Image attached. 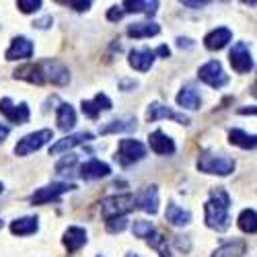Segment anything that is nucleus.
Here are the masks:
<instances>
[{
  "label": "nucleus",
  "instance_id": "37998d69",
  "mask_svg": "<svg viewBox=\"0 0 257 257\" xmlns=\"http://www.w3.org/2000/svg\"><path fill=\"white\" fill-rule=\"evenodd\" d=\"M208 3H189V0H185L183 7H191V9H200V7H206Z\"/></svg>",
  "mask_w": 257,
  "mask_h": 257
},
{
  "label": "nucleus",
  "instance_id": "49530a36",
  "mask_svg": "<svg viewBox=\"0 0 257 257\" xmlns=\"http://www.w3.org/2000/svg\"><path fill=\"white\" fill-rule=\"evenodd\" d=\"M0 228H3V220H0Z\"/></svg>",
  "mask_w": 257,
  "mask_h": 257
},
{
  "label": "nucleus",
  "instance_id": "0eeeda50",
  "mask_svg": "<svg viewBox=\"0 0 257 257\" xmlns=\"http://www.w3.org/2000/svg\"><path fill=\"white\" fill-rule=\"evenodd\" d=\"M198 76H200L202 82H206L208 87H212V89H220V87H224V84L228 82V76L224 74L222 64L218 60L206 62L204 66L198 70Z\"/></svg>",
  "mask_w": 257,
  "mask_h": 257
},
{
  "label": "nucleus",
  "instance_id": "393cba45",
  "mask_svg": "<svg viewBox=\"0 0 257 257\" xmlns=\"http://www.w3.org/2000/svg\"><path fill=\"white\" fill-rule=\"evenodd\" d=\"M245 251H247L245 241H241V239H232V241L220 245L216 251L212 253V257H241V255H245Z\"/></svg>",
  "mask_w": 257,
  "mask_h": 257
},
{
  "label": "nucleus",
  "instance_id": "c756f323",
  "mask_svg": "<svg viewBox=\"0 0 257 257\" xmlns=\"http://www.w3.org/2000/svg\"><path fill=\"white\" fill-rule=\"evenodd\" d=\"M136 130V119L127 117V119H113L105 127H101V134H115V132H132Z\"/></svg>",
  "mask_w": 257,
  "mask_h": 257
},
{
  "label": "nucleus",
  "instance_id": "4be33fe9",
  "mask_svg": "<svg viewBox=\"0 0 257 257\" xmlns=\"http://www.w3.org/2000/svg\"><path fill=\"white\" fill-rule=\"evenodd\" d=\"M37 222H39V220H37L35 216L17 218V220H13V224H11V232H13V234H19V237H27V234L37 232V228H39Z\"/></svg>",
  "mask_w": 257,
  "mask_h": 257
},
{
  "label": "nucleus",
  "instance_id": "f8f14e48",
  "mask_svg": "<svg viewBox=\"0 0 257 257\" xmlns=\"http://www.w3.org/2000/svg\"><path fill=\"white\" fill-rule=\"evenodd\" d=\"M163 117H169V119H173L177 123H183V125H189V117L183 115V113H177L173 109H169L167 105L163 103H153L151 107H148V111H146V119L148 121H157V119H163Z\"/></svg>",
  "mask_w": 257,
  "mask_h": 257
},
{
  "label": "nucleus",
  "instance_id": "cd10ccee",
  "mask_svg": "<svg viewBox=\"0 0 257 257\" xmlns=\"http://www.w3.org/2000/svg\"><path fill=\"white\" fill-rule=\"evenodd\" d=\"M159 33H161V27L157 23H132L130 27H127V35L136 37V39L153 37V35H159Z\"/></svg>",
  "mask_w": 257,
  "mask_h": 257
},
{
  "label": "nucleus",
  "instance_id": "ddd939ff",
  "mask_svg": "<svg viewBox=\"0 0 257 257\" xmlns=\"http://www.w3.org/2000/svg\"><path fill=\"white\" fill-rule=\"evenodd\" d=\"M111 173V167L107 165V163H101L97 159H91L87 161L82 167H80V177L84 181H95V179H103Z\"/></svg>",
  "mask_w": 257,
  "mask_h": 257
},
{
  "label": "nucleus",
  "instance_id": "a18cd8bd",
  "mask_svg": "<svg viewBox=\"0 0 257 257\" xmlns=\"http://www.w3.org/2000/svg\"><path fill=\"white\" fill-rule=\"evenodd\" d=\"M0 194H3V183H0Z\"/></svg>",
  "mask_w": 257,
  "mask_h": 257
},
{
  "label": "nucleus",
  "instance_id": "c03bdc74",
  "mask_svg": "<svg viewBox=\"0 0 257 257\" xmlns=\"http://www.w3.org/2000/svg\"><path fill=\"white\" fill-rule=\"evenodd\" d=\"M125 257H140V255H138V253H127Z\"/></svg>",
  "mask_w": 257,
  "mask_h": 257
},
{
  "label": "nucleus",
  "instance_id": "ea45409f",
  "mask_svg": "<svg viewBox=\"0 0 257 257\" xmlns=\"http://www.w3.org/2000/svg\"><path fill=\"white\" fill-rule=\"evenodd\" d=\"M177 46L179 48H194L191 39H187V37H177Z\"/></svg>",
  "mask_w": 257,
  "mask_h": 257
},
{
  "label": "nucleus",
  "instance_id": "58836bf2",
  "mask_svg": "<svg viewBox=\"0 0 257 257\" xmlns=\"http://www.w3.org/2000/svg\"><path fill=\"white\" fill-rule=\"evenodd\" d=\"M54 23V21H52V17H46V19H41V21H35V27H39V29H46V27H50Z\"/></svg>",
  "mask_w": 257,
  "mask_h": 257
},
{
  "label": "nucleus",
  "instance_id": "2f4dec72",
  "mask_svg": "<svg viewBox=\"0 0 257 257\" xmlns=\"http://www.w3.org/2000/svg\"><path fill=\"white\" fill-rule=\"evenodd\" d=\"M148 245H151L153 249H157L161 257H171L169 247H167V239L163 237V234H155V232H153L151 237H148Z\"/></svg>",
  "mask_w": 257,
  "mask_h": 257
},
{
  "label": "nucleus",
  "instance_id": "f257e3e1",
  "mask_svg": "<svg viewBox=\"0 0 257 257\" xmlns=\"http://www.w3.org/2000/svg\"><path fill=\"white\" fill-rule=\"evenodd\" d=\"M228 206H230V196L222 187L210 189V200L206 202V224L218 232H224L230 226L228 218Z\"/></svg>",
  "mask_w": 257,
  "mask_h": 257
},
{
  "label": "nucleus",
  "instance_id": "9b49d317",
  "mask_svg": "<svg viewBox=\"0 0 257 257\" xmlns=\"http://www.w3.org/2000/svg\"><path fill=\"white\" fill-rule=\"evenodd\" d=\"M134 206L144 210L146 214H157L159 212V189L155 185L140 189L134 196Z\"/></svg>",
  "mask_w": 257,
  "mask_h": 257
},
{
  "label": "nucleus",
  "instance_id": "c85d7f7f",
  "mask_svg": "<svg viewBox=\"0 0 257 257\" xmlns=\"http://www.w3.org/2000/svg\"><path fill=\"white\" fill-rule=\"evenodd\" d=\"M15 76L21 78V80H27L31 84H44V76H41L37 64H27V66L17 68L15 70Z\"/></svg>",
  "mask_w": 257,
  "mask_h": 257
},
{
  "label": "nucleus",
  "instance_id": "9d476101",
  "mask_svg": "<svg viewBox=\"0 0 257 257\" xmlns=\"http://www.w3.org/2000/svg\"><path fill=\"white\" fill-rule=\"evenodd\" d=\"M0 113H3L13 123H27L29 121V107H27V103L17 105L9 97L0 99Z\"/></svg>",
  "mask_w": 257,
  "mask_h": 257
},
{
  "label": "nucleus",
  "instance_id": "473e14b6",
  "mask_svg": "<svg viewBox=\"0 0 257 257\" xmlns=\"http://www.w3.org/2000/svg\"><path fill=\"white\" fill-rule=\"evenodd\" d=\"M132 230H134V234L138 239H148L155 232V226L151 222H146V220H134Z\"/></svg>",
  "mask_w": 257,
  "mask_h": 257
},
{
  "label": "nucleus",
  "instance_id": "412c9836",
  "mask_svg": "<svg viewBox=\"0 0 257 257\" xmlns=\"http://www.w3.org/2000/svg\"><path fill=\"white\" fill-rule=\"evenodd\" d=\"M165 218L173 226H187L191 222V214H189V210H185L177 204H169L167 212H165Z\"/></svg>",
  "mask_w": 257,
  "mask_h": 257
},
{
  "label": "nucleus",
  "instance_id": "79ce46f5",
  "mask_svg": "<svg viewBox=\"0 0 257 257\" xmlns=\"http://www.w3.org/2000/svg\"><path fill=\"white\" fill-rule=\"evenodd\" d=\"M157 54H159V56H163V58H169L171 50H169L167 46H159V48H157Z\"/></svg>",
  "mask_w": 257,
  "mask_h": 257
},
{
  "label": "nucleus",
  "instance_id": "b1692460",
  "mask_svg": "<svg viewBox=\"0 0 257 257\" xmlns=\"http://www.w3.org/2000/svg\"><path fill=\"white\" fill-rule=\"evenodd\" d=\"M177 103L181 107H185V109H200V105H202V97L200 93L191 87V84H187V87H183L177 95Z\"/></svg>",
  "mask_w": 257,
  "mask_h": 257
},
{
  "label": "nucleus",
  "instance_id": "5701e85b",
  "mask_svg": "<svg viewBox=\"0 0 257 257\" xmlns=\"http://www.w3.org/2000/svg\"><path fill=\"white\" fill-rule=\"evenodd\" d=\"M56 119H58V127H60V130H64V132L72 130V127L76 125V111H74V107L68 105V103H62L58 107V117Z\"/></svg>",
  "mask_w": 257,
  "mask_h": 257
},
{
  "label": "nucleus",
  "instance_id": "72a5a7b5",
  "mask_svg": "<svg viewBox=\"0 0 257 257\" xmlns=\"http://www.w3.org/2000/svg\"><path fill=\"white\" fill-rule=\"evenodd\" d=\"M76 161H78V157L76 155H68V157H64L58 165H56V171L60 175H64V171H70L74 165H76Z\"/></svg>",
  "mask_w": 257,
  "mask_h": 257
},
{
  "label": "nucleus",
  "instance_id": "4468645a",
  "mask_svg": "<svg viewBox=\"0 0 257 257\" xmlns=\"http://www.w3.org/2000/svg\"><path fill=\"white\" fill-rule=\"evenodd\" d=\"M80 107H82V113L87 115V117L97 119L101 111H109L111 107H113V103H111V99L107 97V95L99 93L93 101H82V105H80Z\"/></svg>",
  "mask_w": 257,
  "mask_h": 257
},
{
  "label": "nucleus",
  "instance_id": "c9c22d12",
  "mask_svg": "<svg viewBox=\"0 0 257 257\" xmlns=\"http://www.w3.org/2000/svg\"><path fill=\"white\" fill-rule=\"evenodd\" d=\"M127 226V220H125V216H117V218H111V220H107V230L109 232H121L123 228Z\"/></svg>",
  "mask_w": 257,
  "mask_h": 257
},
{
  "label": "nucleus",
  "instance_id": "f704fd0d",
  "mask_svg": "<svg viewBox=\"0 0 257 257\" xmlns=\"http://www.w3.org/2000/svg\"><path fill=\"white\" fill-rule=\"evenodd\" d=\"M17 7L21 13H35L41 9V0H19Z\"/></svg>",
  "mask_w": 257,
  "mask_h": 257
},
{
  "label": "nucleus",
  "instance_id": "7ed1b4c3",
  "mask_svg": "<svg viewBox=\"0 0 257 257\" xmlns=\"http://www.w3.org/2000/svg\"><path fill=\"white\" fill-rule=\"evenodd\" d=\"M198 169L202 173H208V175H230L234 171V161L228 159V157H222V155H202L200 161H198Z\"/></svg>",
  "mask_w": 257,
  "mask_h": 257
},
{
  "label": "nucleus",
  "instance_id": "2eb2a0df",
  "mask_svg": "<svg viewBox=\"0 0 257 257\" xmlns=\"http://www.w3.org/2000/svg\"><path fill=\"white\" fill-rule=\"evenodd\" d=\"M230 39H232V31L226 29V27H218V29L210 31V33L204 37V46H206V50H210V52H218V50H222V48L228 44Z\"/></svg>",
  "mask_w": 257,
  "mask_h": 257
},
{
  "label": "nucleus",
  "instance_id": "f3484780",
  "mask_svg": "<svg viewBox=\"0 0 257 257\" xmlns=\"http://www.w3.org/2000/svg\"><path fill=\"white\" fill-rule=\"evenodd\" d=\"M33 54V44L27 37H15L11 48L7 50V60H27Z\"/></svg>",
  "mask_w": 257,
  "mask_h": 257
},
{
  "label": "nucleus",
  "instance_id": "de8ad7c7",
  "mask_svg": "<svg viewBox=\"0 0 257 257\" xmlns=\"http://www.w3.org/2000/svg\"><path fill=\"white\" fill-rule=\"evenodd\" d=\"M97 257H101V255H97Z\"/></svg>",
  "mask_w": 257,
  "mask_h": 257
},
{
  "label": "nucleus",
  "instance_id": "bb28decb",
  "mask_svg": "<svg viewBox=\"0 0 257 257\" xmlns=\"http://www.w3.org/2000/svg\"><path fill=\"white\" fill-rule=\"evenodd\" d=\"M228 140H230V144L239 146V148H245V151H253L255 144H257L253 134H247V132L239 130V127H234V130L228 132Z\"/></svg>",
  "mask_w": 257,
  "mask_h": 257
},
{
  "label": "nucleus",
  "instance_id": "1a4fd4ad",
  "mask_svg": "<svg viewBox=\"0 0 257 257\" xmlns=\"http://www.w3.org/2000/svg\"><path fill=\"white\" fill-rule=\"evenodd\" d=\"M70 189H76V185H72V183H52V185H46V187L37 189L35 194L29 198V202L35 204V206H41V204L58 200L62 194H66V191H70Z\"/></svg>",
  "mask_w": 257,
  "mask_h": 257
},
{
  "label": "nucleus",
  "instance_id": "39448f33",
  "mask_svg": "<svg viewBox=\"0 0 257 257\" xmlns=\"http://www.w3.org/2000/svg\"><path fill=\"white\" fill-rule=\"evenodd\" d=\"M50 140H54V132L52 130H39V132H31L25 138H21L19 144L15 146V155L17 157H27L35 151H39L41 146H46Z\"/></svg>",
  "mask_w": 257,
  "mask_h": 257
},
{
  "label": "nucleus",
  "instance_id": "f03ea898",
  "mask_svg": "<svg viewBox=\"0 0 257 257\" xmlns=\"http://www.w3.org/2000/svg\"><path fill=\"white\" fill-rule=\"evenodd\" d=\"M134 206V196L130 194H121V196H109L101 200V214L105 220H111L117 216H125L127 212H132Z\"/></svg>",
  "mask_w": 257,
  "mask_h": 257
},
{
  "label": "nucleus",
  "instance_id": "6e6552de",
  "mask_svg": "<svg viewBox=\"0 0 257 257\" xmlns=\"http://www.w3.org/2000/svg\"><path fill=\"white\" fill-rule=\"evenodd\" d=\"M228 60H230L232 70L239 72V74H245V72L253 70V58H251V52H249L245 41H237V44L232 46V50L228 54Z\"/></svg>",
  "mask_w": 257,
  "mask_h": 257
},
{
  "label": "nucleus",
  "instance_id": "a878e982",
  "mask_svg": "<svg viewBox=\"0 0 257 257\" xmlns=\"http://www.w3.org/2000/svg\"><path fill=\"white\" fill-rule=\"evenodd\" d=\"M159 9V3L153 0V3H148V0H125L121 11L123 13H144L148 17H153Z\"/></svg>",
  "mask_w": 257,
  "mask_h": 257
},
{
  "label": "nucleus",
  "instance_id": "6ab92c4d",
  "mask_svg": "<svg viewBox=\"0 0 257 257\" xmlns=\"http://www.w3.org/2000/svg\"><path fill=\"white\" fill-rule=\"evenodd\" d=\"M62 243L68 249V253H76L80 247H84V243H87V230L80 228V226H70L66 232H64Z\"/></svg>",
  "mask_w": 257,
  "mask_h": 257
},
{
  "label": "nucleus",
  "instance_id": "aec40b11",
  "mask_svg": "<svg viewBox=\"0 0 257 257\" xmlns=\"http://www.w3.org/2000/svg\"><path fill=\"white\" fill-rule=\"evenodd\" d=\"M127 62H130V66L134 70H140V72H146L151 70L153 62H155V52L151 50H132L130 52V58H127Z\"/></svg>",
  "mask_w": 257,
  "mask_h": 257
},
{
  "label": "nucleus",
  "instance_id": "423d86ee",
  "mask_svg": "<svg viewBox=\"0 0 257 257\" xmlns=\"http://www.w3.org/2000/svg\"><path fill=\"white\" fill-rule=\"evenodd\" d=\"M37 66H39L41 76H44V82H52V84H58V87H62V84H68L70 72H68L66 66H62L60 62L44 60V62H39Z\"/></svg>",
  "mask_w": 257,
  "mask_h": 257
},
{
  "label": "nucleus",
  "instance_id": "20e7f679",
  "mask_svg": "<svg viewBox=\"0 0 257 257\" xmlns=\"http://www.w3.org/2000/svg\"><path fill=\"white\" fill-rule=\"evenodd\" d=\"M146 157V146L134 138H123L119 140L117 144V155H115V161L121 165V167H130L138 161H142Z\"/></svg>",
  "mask_w": 257,
  "mask_h": 257
},
{
  "label": "nucleus",
  "instance_id": "a19ab883",
  "mask_svg": "<svg viewBox=\"0 0 257 257\" xmlns=\"http://www.w3.org/2000/svg\"><path fill=\"white\" fill-rule=\"evenodd\" d=\"M11 134V130H9V127L7 125H3V123H0V144H3L5 142V138Z\"/></svg>",
  "mask_w": 257,
  "mask_h": 257
},
{
  "label": "nucleus",
  "instance_id": "e433bc0d",
  "mask_svg": "<svg viewBox=\"0 0 257 257\" xmlns=\"http://www.w3.org/2000/svg\"><path fill=\"white\" fill-rule=\"evenodd\" d=\"M123 15H125V13L121 11V7H111L109 11H107V19L113 21V23H115V21H119Z\"/></svg>",
  "mask_w": 257,
  "mask_h": 257
},
{
  "label": "nucleus",
  "instance_id": "a211bd4d",
  "mask_svg": "<svg viewBox=\"0 0 257 257\" xmlns=\"http://www.w3.org/2000/svg\"><path fill=\"white\" fill-rule=\"evenodd\" d=\"M89 140H93V134H89V132H78V134L66 136V138L58 140V142L50 148V155H60V153L70 151V148H74V146H78V144H84V142H89Z\"/></svg>",
  "mask_w": 257,
  "mask_h": 257
},
{
  "label": "nucleus",
  "instance_id": "dca6fc26",
  "mask_svg": "<svg viewBox=\"0 0 257 257\" xmlns=\"http://www.w3.org/2000/svg\"><path fill=\"white\" fill-rule=\"evenodd\" d=\"M148 144H151L153 153L157 155H173L175 153V142L171 140L163 130H155L151 136H148Z\"/></svg>",
  "mask_w": 257,
  "mask_h": 257
},
{
  "label": "nucleus",
  "instance_id": "7c9ffc66",
  "mask_svg": "<svg viewBox=\"0 0 257 257\" xmlns=\"http://www.w3.org/2000/svg\"><path fill=\"white\" fill-rule=\"evenodd\" d=\"M257 216H255V210L253 208H247V210H243L241 214H239V228L243 230V232H249V234H253L255 230H257Z\"/></svg>",
  "mask_w": 257,
  "mask_h": 257
},
{
  "label": "nucleus",
  "instance_id": "4c0bfd02",
  "mask_svg": "<svg viewBox=\"0 0 257 257\" xmlns=\"http://www.w3.org/2000/svg\"><path fill=\"white\" fill-rule=\"evenodd\" d=\"M68 7H72L74 11H89L91 9V3H89V0H87V3H82V0H80V3H76V0H70V3H66Z\"/></svg>",
  "mask_w": 257,
  "mask_h": 257
}]
</instances>
